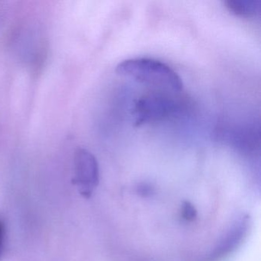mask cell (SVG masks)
<instances>
[{
	"label": "cell",
	"mask_w": 261,
	"mask_h": 261,
	"mask_svg": "<svg viewBox=\"0 0 261 261\" xmlns=\"http://www.w3.org/2000/svg\"><path fill=\"white\" fill-rule=\"evenodd\" d=\"M116 71L140 84L153 87L158 91L178 93L182 91L183 82L169 65L156 59L135 58L120 62Z\"/></svg>",
	"instance_id": "6da1fadb"
},
{
	"label": "cell",
	"mask_w": 261,
	"mask_h": 261,
	"mask_svg": "<svg viewBox=\"0 0 261 261\" xmlns=\"http://www.w3.org/2000/svg\"><path fill=\"white\" fill-rule=\"evenodd\" d=\"M182 103L176 97L163 91H153L137 100L134 108L136 126L166 121L182 112Z\"/></svg>",
	"instance_id": "7a4b0ae2"
},
{
	"label": "cell",
	"mask_w": 261,
	"mask_h": 261,
	"mask_svg": "<svg viewBox=\"0 0 261 261\" xmlns=\"http://www.w3.org/2000/svg\"><path fill=\"white\" fill-rule=\"evenodd\" d=\"M97 159L88 149L77 148L74 154V181L82 196L89 198L99 183Z\"/></svg>",
	"instance_id": "3957f363"
},
{
	"label": "cell",
	"mask_w": 261,
	"mask_h": 261,
	"mask_svg": "<svg viewBox=\"0 0 261 261\" xmlns=\"http://www.w3.org/2000/svg\"><path fill=\"white\" fill-rule=\"evenodd\" d=\"M223 136L238 150L246 153L254 152L259 146V125L254 122L228 128Z\"/></svg>",
	"instance_id": "277c9868"
},
{
	"label": "cell",
	"mask_w": 261,
	"mask_h": 261,
	"mask_svg": "<svg viewBox=\"0 0 261 261\" xmlns=\"http://www.w3.org/2000/svg\"><path fill=\"white\" fill-rule=\"evenodd\" d=\"M224 5L230 13L238 17L253 19L261 14L259 0H227Z\"/></svg>",
	"instance_id": "5b68a950"
},
{
	"label": "cell",
	"mask_w": 261,
	"mask_h": 261,
	"mask_svg": "<svg viewBox=\"0 0 261 261\" xmlns=\"http://www.w3.org/2000/svg\"><path fill=\"white\" fill-rule=\"evenodd\" d=\"M197 215L198 212L195 206L189 201H184L181 207V217L186 221H192L195 220Z\"/></svg>",
	"instance_id": "8992f818"
},
{
	"label": "cell",
	"mask_w": 261,
	"mask_h": 261,
	"mask_svg": "<svg viewBox=\"0 0 261 261\" xmlns=\"http://www.w3.org/2000/svg\"><path fill=\"white\" fill-rule=\"evenodd\" d=\"M137 193L140 196L149 197L154 192V188L148 183H140L137 187Z\"/></svg>",
	"instance_id": "52a82bcc"
},
{
	"label": "cell",
	"mask_w": 261,
	"mask_h": 261,
	"mask_svg": "<svg viewBox=\"0 0 261 261\" xmlns=\"http://www.w3.org/2000/svg\"><path fill=\"white\" fill-rule=\"evenodd\" d=\"M6 226L4 220L0 218V259L4 254L5 247Z\"/></svg>",
	"instance_id": "ba28073f"
}]
</instances>
